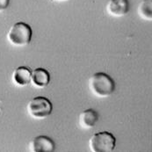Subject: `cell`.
Instances as JSON below:
<instances>
[{
    "mask_svg": "<svg viewBox=\"0 0 152 152\" xmlns=\"http://www.w3.org/2000/svg\"><path fill=\"white\" fill-rule=\"evenodd\" d=\"M10 4V0H0V12L5 11Z\"/></svg>",
    "mask_w": 152,
    "mask_h": 152,
    "instance_id": "cell-11",
    "label": "cell"
},
{
    "mask_svg": "<svg viewBox=\"0 0 152 152\" xmlns=\"http://www.w3.org/2000/svg\"><path fill=\"white\" fill-rule=\"evenodd\" d=\"M137 13L142 20L145 21H151L152 0H142L140 2L137 7Z\"/></svg>",
    "mask_w": 152,
    "mask_h": 152,
    "instance_id": "cell-10",
    "label": "cell"
},
{
    "mask_svg": "<svg viewBox=\"0 0 152 152\" xmlns=\"http://www.w3.org/2000/svg\"><path fill=\"white\" fill-rule=\"evenodd\" d=\"M89 88L98 98H107L115 91L114 80L105 72L94 73L89 79Z\"/></svg>",
    "mask_w": 152,
    "mask_h": 152,
    "instance_id": "cell-1",
    "label": "cell"
},
{
    "mask_svg": "<svg viewBox=\"0 0 152 152\" xmlns=\"http://www.w3.org/2000/svg\"><path fill=\"white\" fill-rule=\"evenodd\" d=\"M32 70L26 66H20L15 69L12 73V79L15 86L20 87H25L30 84Z\"/></svg>",
    "mask_w": 152,
    "mask_h": 152,
    "instance_id": "cell-9",
    "label": "cell"
},
{
    "mask_svg": "<svg viewBox=\"0 0 152 152\" xmlns=\"http://www.w3.org/2000/svg\"><path fill=\"white\" fill-rule=\"evenodd\" d=\"M26 110L31 118L34 120H43L52 113L53 105L46 97L38 96L28 102Z\"/></svg>",
    "mask_w": 152,
    "mask_h": 152,
    "instance_id": "cell-4",
    "label": "cell"
},
{
    "mask_svg": "<svg viewBox=\"0 0 152 152\" xmlns=\"http://www.w3.org/2000/svg\"><path fill=\"white\" fill-rule=\"evenodd\" d=\"M33 36L32 27L25 22L13 24L7 33V41L14 47L21 48L31 42Z\"/></svg>",
    "mask_w": 152,
    "mask_h": 152,
    "instance_id": "cell-2",
    "label": "cell"
},
{
    "mask_svg": "<svg viewBox=\"0 0 152 152\" xmlns=\"http://www.w3.org/2000/svg\"><path fill=\"white\" fill-rule=\"evenodd\" d=\"M50 82V74L43 68H37L31 73L30 84L36 88L42 89L47 87Z\"/></svg>",
    "mask_w": 152,
    "mask_h": 152,
    "instance_id": "cell-7",
    "label": "cell"
},
{
    "mask_svg": "<svg viewBox=\"0 0 152 152\" xmlns=\"http://www.w3.org/2000/svg\"><path fill=\"white\" fill-rule=\"evenodd\" d=\"M55 150V142L47 135H38L29 143V151L31 152H53Z\"/></svg>",
    "mask_w": 152,
    "mask_h": 152,
    "instance_id": "cell-5",
    "label": "cell"
},
{
    "mask_svg": "<svg viewBox=\"0 0 152 152\" xmlns=\"http://www.w3.org/2000/svg\"><path fill=\"white\" fill-rule=\"evenodd\" d=\"M129 11V0H109L107 4V12L110 16L121 18L128 14Z\"/></svg>",
    "mask_w": 152,
    "mask_h": 152,
    "instance_id": "cell-6",
    "label": "cell"
},
{
    "mask_svg": "<svg viewBox=\"0 0 152 152\" xmlns=\"http://www.w3.org/2000/svg\"><path fill=\"white\" fill-rule=\"evenodd\" d=\"M53 1H56V2H65V1H69V0H53Z\"/></svg>",
    "mask_w": 152,
    "mask_h": 152,
    "instance_id": "cell-12",
    "label": "cell"
},
{
    "mask_svg": "<svg viewBox=\"0 0 152 152\" xmlns=\"http://www.w3.org/2000/svg\"><path fill=\"white\" fill-rule=\"evenodd\" d=\"M99 113L96 110L89 108L83 111L78 117L79 126L84 129H90L95 126L99 121Z\"/></svg>",
    "mask_w": 152,
    "mask_h": 152,
    "instance_id": "cell-8",
    "label": "cell"
},
{
    "mask_svg": "<svg viewBox=\"0 0 152 152\" xmlns=\"http://www.w3.org/2000/svg\"><path fill=\"white\" fill-rule=\"evenodd\" d=\"M115 146L116 138L108 131L95 133L89 140V148L91 152H112Z\"/></svg>",
    "mask_w": 152,
    "mask_h": 152,
    "instance_id": "cell-3",
    "label": "cell"
}]
</instances>
